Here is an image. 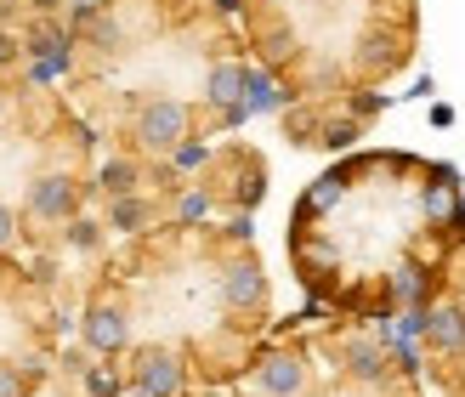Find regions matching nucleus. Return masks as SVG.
Listing matches in <instances>:
<instances>
[{
    "label": "nucleus",
    "mask_w": 465,
    "mask_h": 397,
    "mask_svg": "<svg viewBox=\"0 0 465 397\" xmlns=\"http://www.w3.org/2000/svg\"><path fill=\"white\" fill-rule=\"evenodd\" d=\"M465 244V188L426 154H352L290 216V262L323 307L352 323L420 318Z\"/></svg>",
    "instance_id": "1"
},
{
    "label": "nucleus",
    "mask_w": 465,
    "mask_h": 397,
    "mask_svg": "<svg viewBox=\"0 0 465 397\" xmlns=\"http://www.w3.org/2000/svg\"><path fill=\"white\" fill-rule=\"evenodd\" d=\"M409 330H414V341H420V352L431 363L437 392H443V397H465V244H460L437 301L409 323Z\"/></svg>",
    "instance_id": "3"
},
{
    "label": "nucleus",
    "mask_w": 465,
    "mask_h": 397,
    "mask_svg": "<svg viewBox=\"0 0 465 397\" xmlns=\"http://www.w3.org/2000/svg\"><path fill=\"white\" fill-rule=\"evenodd\" d=\"M244 52L278 80L290 143H318V108L375 120L381 91L414 63L420 0H239Z\"/></svg>",
    "instance_id": "2"
}]
</instances>
